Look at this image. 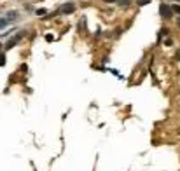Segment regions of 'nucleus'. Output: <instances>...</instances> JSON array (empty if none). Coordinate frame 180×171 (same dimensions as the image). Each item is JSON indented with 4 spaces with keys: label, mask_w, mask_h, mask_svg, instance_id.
<instances>
[{
    "label": "nucleus",
    "mask_w": 180,
    "mask_h": 171,
    "mask_svg": "<svg viewBox=\"0 0 180 171\" xmlns=\"http://www.w3.org/2000/svg\"><path fill=\"white\" fill-rule=\"evenodd\" d=\"M103 2H107V4H117L119 0H103Z\"/></svg>",
    "instance_id": "ddd939ff"
},
{
    "label": "nucleus",
    "mask_w": 180,
    "mask_h": 171,
    "mask_svg": "<svg viewBox=\"0 0 180 171\" xmlns=\"http://www.w3.org/2000/svg\"><path fill=\"white\" fill-rule=\"evenodd\" d=\"M159 14H161V18L163 19H171L173 18V9L170 7V5H166V4H161L159 5Z\"/></svg>",
    "instance_id": "f257e3e1"
},
{
    "label": "nucleus",
    "mask_w": 180,
    "mask_h": 171,
    "mask_svg": "<svg viewBox=\"0 0 180 171\" xmlns=\"http://www.w3.org/2000/svg\"><path fill=\"white\" fill-rule=\"evenodd\" d=\"M75 4L74 2H67V4H63L61 7L58 9V14H74L75 12Z\"/></svg>",
    "instance_id": "f03ea898"
},
{
    "label": "nucleus",
    "mask_w": 180,
    "mask_h": 171,
    "mask_svg": "<svg viewBox=\"0 0 180 171\" xmlns=\"http://www.w3.org/2000/svg\"><path fill=\"white\" fill-rule=\"evenodd\" d=\"M9 26V21H7L5 18H0V30H5Z\"/></svg>",
    "instance_id": "39448f33"
},
{
    "label": "nucleus",
    "mask_w": 180,
    "mask_h": 171,
    "mask_svg": "<svg viewBox=\"0 0 180 171\" xmlns=\"http://www.w3.org/2000/svg\"><path fill=\"white\" fill-rule=\"evenodd\" d=\"M171 9H173V14H178L180 16V5H173Z\"/></svg>",
    "instance_id": "9d476101"
},
{
    "label": "nucleus",
    "mask_w": 180,
    "mask_h": 171,
    "mask_svg": "<svg viewBox=\"0 0 180 171\" xmlns=\"http://www.w3.org/2000/svg\"><path fill=\"white\" fill-rule=\"evenodd\" d=\"M4 18H5L9 23L18 21V19H19V12H18V11H9V12H5V16H4Z\"/></svg>",
    "instance_id": "20e7f679"
},
{
    "label": "nucleus",
    "mask_w": 180,
    "mask_h": 171,
    "mask_svg": "<svg viewBox=\"0 0 180 171\" xmlns=\"http://www.w3.org/2000/svg\"><path fill=\"white\" fill-rule=\"evenodd\" d=\"M177 25H178V28H180V16H178V19H177Z\"/></svg>",
    "instance_id": "4468645a"
},
{
    "label": "nucleus",
    "mask_w": 180,
    "mask_h": 171,
    "mask_svg": "<svg viewBox=\"0 0 180 171\" xmlns=\"http://www.w3.org/2000/svg\"><path fill=\"white\" fill-rule=\"evenodd\" d=\"M0 49H2V44H0Z\"/></svg>",
    "instance_id": "2eb2a0df"
},
{
    "label": "nucleus",
    "mask_w": 180,
    "mask_h": 171,
    "mask_svg": "<svg viewBox=\"0 0 180 171\" xmlns=\"http://www.w3.org/2000/svg\"><path fill=\"white\" fill-rule=\"evenodd\" d=\"M46 12H47V11H46V9H37V11H35V16H46Z\"/></svg>",
    "instance_id": "0eeeda50"
},
{
    "label": "nucleus",
    "mask_w": 180,
    "mask_h": 171,
    "mask_svg": "<svg viewBox=\"0 0 180 171\" xmlns=\"http://www.w3.org/2000/svg\"><path fill=\"white\" fill-rule=\"evenodd\" d=\"M164 44H166V45H173V40H171V39H166V40H164Z\"/></svg>",
    "instance_id": "f8f14e48"
},
{
    "label": "nucleus",
    "mask_w": 180,
    "mask_h": 171,
    "mask_svg": "<svg viewBox=\"0 0 180 171\" xmlns=\"http://www.w3.org/2000/svg\"><path fill=\"white\" fill-rule=\"evenodd\" d=\"M5 54H4V52H0V66H4V65H5Z\"/></svg>",
    "instance_id": "6e6552de"
},
{
    "label": "nucleus",
    "mask_w": 180,
    "mask_h": 171,
    "mask_svg": "<svg viewBox=\"0 0 180 171\" xmlns=\"http://www.w3.org/2000/svg\"><path fill=\"white\" fill-rule=\"evenodd\" d=\"M23 37H25V32H19V33H16L14 37H11V39L5 42V49H12V47H14L18 42H19Z\"/></svg>",
    "instance_id": "7ed1b4c3"
},
{
    "label": "nucleus",
    "mask_w": 180,
    "mask_h": 171,
    "mask_svg": "<svg viewBox=\"0 0 180 171\" xmlns=\"http://www.w3.org/2000/svg\"><path fill=\"white\" fill-rule=\"evenodd\" d=\"M117 4H119V5H121V7H128V5L131 4V0H119Z\"/></svg>",
    "instance_id": "423d86ee"
},
{
    "label": "nucleus",
    "mask_w": 180,
    "mask_h": 171,
    "mask_svg": "<svg viewBox=\"0 0 180 171\" xmlns=\"http://www.w3.org/2000/svg\"><path fill=\"white\" fill-rule=\"evenodd\" d=\"M46 40H47V42H53V40H54V35L47 33V35H46Z\"/></svg>",
    "instance_id": "9b49d317"
},
{
    "label": "nucleus",
    "mask_w": 180,
    "mask_h": 171,
    "mask_svg": "<svg viewBox=\"0 0 180 171\" xmlns=\"http://www.w3.org/2000/svg\"><path fill=\"white\" fill-rule=\"evenodd\" d=\"M152 0H137V4L138 5H147V4H151Z\"/></svg>",
    "instance_id": "1a4fd4ad"
}]
</instances>
